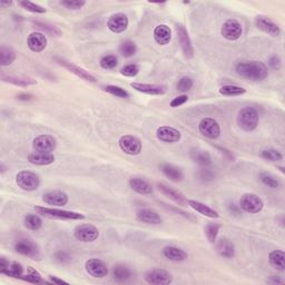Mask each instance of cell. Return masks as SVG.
I'll return each instance as SVG.
<instances>
[{
    "label": "cell",
    "instance_id": "6da1fadb",
    "mask_svg": "<svg viewBox=\"0 0 285 285\" xmlns=\"http://www.w3.org/2000/svg\"><path fill=\"white\" fill-rule=\"evenodd\" d=\"M238 76L252 81H263L268 76V68L263 61H241L235 66Z\"/></svg>",
    "mask_w": 285,
    "mask_h": 285
},
{
    "label": "cell",
    "instance_id": "7a4b0ae2",
    "mask_svg": "<svg viewBox=\"0 0 285 285\" xmlns=\"http://www.w3.org/2000/svg\"><path fill=\"white\" fill-rule=\"evenodd\" d=\"M237 125L242 130L251 133L254 131L259 126V116L258 110L254 107H244L238 111L236 118Z\"/></svg>",
    "mask_w": 285,
    "mask_h": 285
},
{
    "label": "cell",
    "instance_id": "3957f363",
    "mask_svg": "<svg viewBox=\"0 0 285 285\" xmlns=\"http://www.w3.org/2000/svg\"><path fill=\"white\" fill-rule=\"evenodd\" d=\"M35 210L40 215L49 218H59V220H69V221H82L85 220L84 214L72 212V210L45 207V206H35Z\"/></svg>",
    "mask_w": 285,
    "mask_h": 285
},
{
    "label": "cell",
    "instance_id": "277c9868",
    "mask_svg": "<svg viewBox=\"0 0 285 285\" xmlns=\"http://www.w3.org/2000/svg\"><path fill=\"white\" fill-rule=\"evenodd\" d=\"M16 183L23 191L32 192L38 189L40 185V179L34 172L22 171L16 175Z\"/></svg>",
    "mask_w": 285,
    "mask_h": 285
},
{
    "label": "cell",
    "instance_id": "5b68a950",
    "mask_svg": "<svg viewBox=\"0 0 285 285\" xmlns=\"http://www.w3.org/2000/svg\"><path fill=\"white\" fill-rule=\"evenodd\" d=\"M239 208L246 213H259L264 207V202L261 197L254 193H246L239 200Z\"/></svg>",
    "mask_w": 285,
    "mask_h": 285
},
{
    "label": "cell",
    "instance_id": "8992f818",
    "mask_svg": "<svg viewBox=\"0 0 285 285\" xmlns=\"http://www.w3.org/2000/svg\"><path fill=\"white\" fill-rule=\"evenodd\" d=\"M198 130L208 139H216L221 136V126L216 119L212 117H205L198 124Z\"/></svg>",
    "mask_w": 285,
    "mask_h": 285
},
{
    "label": "cell",
    "instance_id": "52a82bcc",
    "mask_svg": "<svg viewBox=\"0 0 285 285\" xmlns=\"http://www.w3.org/2000/svg\"><path fill=\"white\" fill-rule=\"evenodd\" d=\"M221 34L226 40L236 41L243 35L242 24L236 19H227L221 28Z\"/></svg>",
    "mask_w": 285,
    "mask_h": 285
},
{
    "label": "cell",
    "instance_id": "ba28073f",
    "mask_svg": "<svg viewBox=\"0 0 285 285\" xmlns=\"http://www.w3.org/2000/svg\"><path fill=\"white\" fill-rule=\"evenodd\" d=\"M119 148L127 155L136 156L139 155L142 152V142L140 139L133 135H124L119 138L118 142Z\"/></svg>",
    "mask_w": 285,
    "mask_h": 285
},
{
    "label": "cell",
    "instance_id": "9c48e42d",
    "mask_svg": "<svg viewBox=\"0 0 285 285\" xmlns=\"http://www.w3.org/2000/svg\"><path fill=\"white\" fill-rule=\"evenodd\" d=\"M74 236L76 239L84 243H92L99 236V231L93 224H81L74 230Z\"/></svg>",
    "mask_w": 285,
    "mask_h": 285
},
{
    "label": "cell",
    "instance_id": "30bf717a",
    "mask_svg": "<svg viewBox=\"0 0 285 285\" xmlns=\"http://www.w3.org/2000/svg\"><path fill=\"white\" fill-rule=\"evenodd\" d=\"M15 250L17 253L30 258L31 259H35V261H39L40 259L39 247L31 239H20V241L16 243Z\"/></svg>",
    "mask_w": 285,
    "mask_h": 285
},
{
    "label": "cell",
    "instance_id": "8fae6325",
    "mask_svg": "<svg viewBox=\"0 0 285 285\" xmlns=\"http://www.w3.org/2000/svg\"><path fill=\"white\" fill-rule=\"evenodd\" d=\"M146 282L152 285H167L173 282V276L163 268H153L147 271L144 276Z\"/></svg>",
    "mask_w": 285,
    "mask_h": 285
},
{
    "label": "cell",
    "instance_id": "7c38bea8",
    "mask_svg": "<svg viewBox=\"0 0 285 285\" xmlns=\"http://www.w3.org/2000/svg\"><path fill=\"white\" fill-rule=\"evenodd\" d=\"M85 270L95 279H103L108 274L106 263L99 259H89L85 262Z\"/></svg>",
    "mask_w": 285,
    "mask_h": 285
},
{
    "label": "cell",
    "instance_id": "4fadbf2b",
    "mask_svg": "<svg viewBox=\"0 0 285 285\" xmlns=\"http://www.w3.org/2000/svg\"><path fill=\"white\" fill-rule=\"evenodd\" d=\"M57 147V140L51 135H39L32 140V148L35 152L52 153Z\"/></svg>",
    "mask_w": 285,
    "mask_h": 285
},
{
    "label": "cell",
    "instance_id": "5bb4252c",
    "mask_svg": "<svg viewBox=\"0 0 285 285\" xmlns=\"http://www.w3.org/2000/svg\"><path fill=\"white\" fill-rule=\"evenodd\" d=\"M128 25H130V20L123 12H117V14L110 16L108 22H107V27L114 34H122L127 29Z\"/></svg>",
    "mask_w": 285,
    "mask_h": 285
},
{
    "label": "cell",
    "instance_id": "9a60e30c",
    "mask_svg": "<svg viewBox=\"0 0 285 285\" xmlns=\"http://www.w3.org/2000/svg\"><path fill=\"white\" fill-rule=\"evenodd\" d=\"M254 23L255 26L259 30H262L267 35L272 37H279L281 35V28L279 27V25H276L270 18L265 17V16H258V17H255Z\"/></svg>",
    "mask_w": 285,
    "mask_h": 285
},
{
    "label": "cell",
    "instance_id": "2e32d148",
    "mask_svg": "<svg viewBox=\"0 0 285 285\" xmlns=\"http://www.w3.org/2000/svg\"><path fill=\"white\" fill-rule=\"evenodd\" d=\"M130 87L134 88L136 92L143 93L146 95H152V96H159L164 95L167 92V87L165 85L157 84H143V82H131Z\"/></svg>",
    "mask_w": 285,
    "mask_h": 285
},
{
    "label": "cell",
    "instance_id": "e0dca14e",
    "mask_svg": "<svg viewBox=\"0 0 285 285\" xmlns=\"http://www.w3.org/2000/svg\"><path fill=\"white\" fill-rule=\"evenodd\" d=\"M156 137L163 143H177L181 138V134L179 130L171 126H160L156 131Z\"/></svg>",
    "mask_w": 285,
    "mask_h": 285
},
{
    "label": "cell",
    "instance_id": "ac0fdd59",
    "mask_svg": "<svg viewBox=\"0 0 285 285\" xmlns=\"http://www.w3.org/2000/svg\"><path fill=\"white\" fill-rule=\"evenodd\" d=\"M177 35H179L180 44L184 56L186 57L187 59H192L194 57V48L186 28L181 26V25H179V26H177Z\"/></svg>",
    "mask_w": 285,
    "mask_h": 285
},
{
    "label": "cell",
    "instance_id": "d6986e66",
    "mask_svg": "<svg viewBox=\"0 0 285 285\" xmlns=\"http://www.w3.org/2000/svg\"><path fill=\"white\" fill-rule=\"evenodd\" d=\"M43 202L44 203H46L47 205L58 206V207H61V206H65L68 204L69 197L67 194L61 191H51L44 194Z\"/></svg>",
    "mask_w": 285,
    "mask_h": 285
},
{
    "label": "cell",
    "instance_id": "ffe728a7",
    "mask_svg": "<svg viewBox=\"0 0 285 285\" xmlns=\"http://www.w3.org/2000/svg\"><path fill=\"white\" fill-rule=\"evenodd\" d=\"M47 37L41 32H31L27 38V46L34 52H44L47 47Z\"/></svg>",
    "mask_w": 285,
    "mask_h": 285
},
{
    "label": "cell",
    "instance_id": "44dd1931",
    "mask_svg": "<svg viewBox=\"0 0 285 285\" xmlns=\"http://www.w3.org/2000/svg\"><path fill=\"white\" fill-rule=\"evenodd\" d=\"M136 218H137L139 222L151 225H158L163 222V218L159 215V213L152 208L139 209L138 212L136 213Z\"/></svg>",
    "mask_w": 285,
    "mask_h": 285
},
{
    "label": "cell",
    "instance_id": "7402d4cb",
    "mask_svg": "<svg viewBox=\"0 0 285 285\" xmlns=\"http://www.w3.org/2000/svg\"><path fill=\"white\" fill-rule=\"evenodd\" d=\"M157 186H158V189L160 191V193L164 194L165 196H167L169 200L175 202L176 204H179L181 206L187 205V200L185 198L184 194H181L180 191H177V189L168 186V185L163 184V183H158Z\"/></svg>",
    "mask_w": 285,
    "mask_h": 285
},
{
    "label": "cell",
    "instance_id": "603a6c76",
    "mask_svg": "<svg viewBox=\"0 0 285 285\" xmlns=\"http://www.w3.org/2000/svg\"><path fill=\"white\" fill-rule=\"evenodd\" d=\"M28 162L30 164L37 165V166H47L55 162V156L52 153H41V152H32L28 155Z\"/></svg>",
    "mask_w": 285,
    "mask_h": 285
},
{
    "label": "cell",
    "instance_id": "cb8c5ba5",
    "mask_svg": "<svg viewBox=\"0 0 285 285\" xmlns=\"http://www.w3.org/2000/svg\"><path fill=\"white\" fill-rule=\"evenodd\" d=\"M153 36H154L156 43L160 45V46H165V45L169 44V41L172 40V29L165 24L158 25V26L155 27Z\"/></svg>",
    "mask_w": 285,
    "mask_h": 285
},
{
    "label": "cell",
    "instance_id": "d4e9b609",
    "mask_svg": "<svg viewBox=\"0 0 285 285\" xmlns=\"http://www.w3.org/2000/svg\"><path fill=\"white\" fill-rule=\"evenodd\" d=\"M187 205L189 207H192L195 212L200 213L201 215L206 216L208 218H218L220 217V214H218L215 209H213L212 207H209L208 205H206L202 202H198L195 200H187Z\"/></svg>",
    "mask_w": 285,
    "mask_h": 285
},
{
    "label": "cell",
    "instance_id": "484cf974",
    "mask_svg": "<svg viewBox=\"0 0 285 285\" xmlns=\"http://www.w3.org/2000/svg\"><path fill=\"white\" fill-rule=\"evenodd\" d=\"M58 64L61 66H64L66 69L69 70L70 73L74 74V75H76L77 77L81 78V79L89 81V82L96 81V78H95L93 75H90L88 72H86L85 69L78 67V66H76V65H73L72 63H68V61L63 60V59H58Z\"/></svg>",
    "mask_w": 285,
    "mask_h": 285
},
{
    "label": "cell",
    "instance_id": "4316f807",
    "mask_svg": "<svg viewBox=\"0 0 285 285\" xmlns=\"http://www.w3.org/2000/svg\"><path fill=\"white\" fill-rule=\"evenodd\" d=\"M163 255L172 262H184L186 261L188 255L184 250L177 246H166L163 250Z\"/></svg>",
    "mask_w": 285,
    "mask_h": 285
},
{
    "label": "cell",
    "instance_id": "83f0119b",
    "mask_svg": "<svg viewBox=\"0 0 285 285\" xmlns=\"http://www.w3.org/2000/svg\"><path fill=\"white\" fill-rule=\"evenodd\" d=\"M159 168L160 172H162L169 181H175V183L184 181V173L181 172V169L180 167H176L172 164H163L160 165Z\"/></svg>",
    "mask_w": 285,
    "mask_h": 285
},
{
    "label": "cell",
    "instance_id": "f1b7e54d",
    "mask_svg": "<svg viewBox=\"0 0 285 285\" xmlns=\"http://www.w3.org/2000/svg\"><path fill=\"white\" fill-rule=\"evenodd\" d=\"M130 187L134 192L142 194V195H150L153 193V186L147 181L140 177H131L130 180Z\"/></svg>",
    "mask_w": 285,
    "mask_h": 285
},
{
    "label": "cell",
    "instance_id": "f546056e",
    "mask_svg": "<svg viewBox=\"0 0 285 285\" xmlns=\"http://www.w3.org/2000/svg\"><path fill=\"white\" fill-rule=\"evenodd\" d=\"M270 265L280 272L285 271V253L282 250H274L268 254Z\"/></svg>",
    "mask_w": 285,
    "mask_h": 285
},
{
    "label": "cell",
    "instance_id": "4dcf8cb0",
    "mask_svg": "<svg viewBox=\"0 0 285 285\" xmlns=\"http://www.w3.org/2000/svg\"><path fill=\"white\" fill-rule=\"evenodd\" d=\"M217 253L220 254L222 258L225 259H233L235 256V246L230 239L221 238L216 245Z\"/></svg>",
    "mask_w": 285,
    "mask_h": 285
},
{
    "label": "cell",
    "instance_id": "1f68e13d",
    "mask_svg": "<svg viewBox=\"0 0 285 285\" xmlns=\"http://www.w3.org/2000/svg\"><path fill=\"white\" fill-rule=\"evenodd\" d=\"M191 157L196 164L202 167H208L212 165V157H210L209 153L207 151L195 150L191 153Z\"/></svg>",
    "mask_w": 285,
    "mask_h": 285
},
{
    "label": "cell",
    "instance_id": "d6a6232c",
    "mask_svg": "<svg viewBox=\"0 0 285 285\" xmlns=\"http://www.w3.org/2000/svg\"><path fill=\"white\" fill-rule=\"evenodd\" d=\"M113 278L116 282L119 283L126 282V281L131 278V271L130 270V267H127L126 265L117 264V265H115L113 268Z\"/></svg>",
    "mask_w": 285,
    "mask_h": 285
},
{
    "label": "cell",
    "instance_id": "836d02e7",
    "mask_svg": "<svg viewBox=\"0 0 285 285\" xmlns=\"http://www.w3.org/2000/svg\"><path fill=\"white\" fill-rule=\"evenodd\" d=\"M16 60V52L10 47L1 46L0 48V65L2 67L11 65Z\"/></svg>",
    "mask_w": 285,
    "mask_h": 285
},
{
    "label": "cell",
    "instance_id": "e575fe53",
    "mask_svg": "<svg viewBox=\"0 0 285 285\" xmlns=\"http://www.w3.org/2000/svg\"><path fill=\"white\" fill-rule=\"evenodd\" d=\"M218 93L223 96H227V97H234V96H241V95H244L246 93V89L243 87H239V86L236 85H225L222 86L218 90Z\"/></svg>",
    "mask_w": 285,
    "mask_h": 285
},
{
    "label": "cell",
    "instance_id": "d590c367",
    "mask_svg": "<svg viewBox=\"0 0 285 285\" xmlns=\"http://www.w3.org/2000/svg\"><path fill=\"white\" fill-rule=\"evenodd\" d=\"M0 273L5 274L7 276H10V278L15 279H20L22 275H24V267L20 263L18 262H12L9 264V266L5 270L0 271Z\"/></svg>",
    "mask_w": 285,
    "mask_h": 285
},
{
    "label": "cell",
    "instance_id": "8d00e7d4",
    "mask_svg": "<svg viewBox=\"0 0 285 285\" xmlns=\"http://www.w3.org/2000/svg\"><path fill=\"white\" fill-rule=\"evenodd\" d=\"M1 80L5 82H9L15 86H19V87H28V86L37 85V81L34 79H28V78H18L12 76H1Z\"/></svg>",
    "mask_w": 285,
    "mask_h": 285
},
{
    "label": "cell",
    "instance_id": "74e56055",
    "mask_svg": "<svg viewBox=\"0 0 285 285\" xmlns=\"http://www.w3.org/2000/svg\"><path fill=\"white\" fill-rule=\"evenodd\" d=\"M119 52H121L123 57H125V58H130V57H133L135 53L137 52V45L131 40H125L121 44Z\"/></svg>",
    "mask_w": 285,
    "mask_h": 285
},
{
    "label": "cell",
    "instance_id": "f35d334b",
    "mask_svg": "<svg viewBox=\"0 0 285 285\" xmlns=\"http://www.w3.org/2000/svg\"><path fill=\"white\" fill-rule=\"evenodd\" d=\"M25 226L30 231H39L41 229V226H43V221H41V218L38 215H36V214H28V215L25 217Z\"/></svg>",
    "mask_w": 285,
    "mask_h": 285
},
{
    "label": "cell",
    "instance_id": "ab89813d",
    "mask_svg": "<svg viewBox=\"0 0 285 285\" xmlns=\"http://www.w3.org/2000/svg\"><path fill=\"white\" fill-rule=\"evenodd\" d=\"M221 230V225L218 223H208L207 225L205 226V235L207 237L209 243H215L218 232Z\"/></svg>",
    "mask_w": 285,
    "mask_h": 285
},
{
    "label": "cell",
    "instance_id": "60d3db41",
    "mask_svg": "<svg viewBox=\"0 0 285 285\" xmlns=\"http://www.w3.org/2000/svg\"><path fill=\"white\" fill-rule=\"evenodd\" d=\"M18 5L26 9L27 11H30L32 14H46V8H44L43 6L37 5V3L32 1H28V0H23V1H19Z\"/></svg>",
    "mask_w": 285,
    "mask_h": 285
},
{
    "label": "cell",
    "instance_id": "b9f144b4",
    "mask_svg": "<svg viewBox=\"0 0 285 285\" xmlns=\"http://www.w3.org/2000/svg\"><path fill=\"white\" fill-rule=\"evenodd\" d=\"M259 180H261V181L264 185H265V186L270 187V188L276 189V188L280 187L279 180L276 179L275 176L270 174V173H266V172L261 173V174H259Z\"/></svg>",
    "mask_w": 285,
    "mask_h": 285
},
{
    "label": "cell",
    "instance_id": "7bdbcfd3",
    "mask_svg": "<svg viewBox=\"0 0 285 285\" xmlns=\"http://www.w3.org/2000/svg\"><path fill=\"white\" fill-rule=\"evenodd\" d=\"M104 92L108 93L110 95H113V96H116L119 98H124V99H127L130 97V93L127 92L126 89H124L122 87H119V86H115V85H108V86H105L104 88Z\"/></svg>",
    "mask_w": 285,
    "mask_h": 285
},
{
    "label": "cell",
    "instance_id": "ee69618b",
    "mask_svg": "<svg viewBox=\"0 0 285 285\" xmlns=\"http://www.w3.org/2000/svg\"><path fill=\"white\" fill-rule=\"evenodd\" d=\"M262 157L266 160H270V162H280V160L283 159L282 153L279 152L278 150H273V148H270V150H264L261 153Z\"/></svg>",
    "mask_w": 285,
    "mask_h": 285
},
{
    "label": "cell",
    "instance_id": "f6af8a7d",
    "mask_svg": "<svg viewBox=\"0 0 285 285\" xmlns=\"http://www.w3.org/2000/svg\"><path fill=\"white\" fill-rule=\"evenodd\" d=\"M99 65L104 69H114L118 65V59L114 55H106L99 61Z\"/></svg>",
    "mask_w": 285,
    "mask_h": 285
},
{
    "label": "cell",
    "instance_id": "bcb514c9",
    "mask_svg": "<svg viewBox=\"0 0 285 285\" xmlns=\"http://www.w3.org/2000/svg\"><path fill=\"white\" fill-rule=\"evenodd\" d=\"M193 85H194V80L192 79V78L185 76V77H181L179 80V82H177L176 88L181 93H186L193 88Z\"/></svg>",
    "mask_w": 285,
    "mask_h": 285
},
{
    "label": "cell",
    "instance_id": "7dc6e473",
    "mask_svg": "<svg viewBox=\"0 0 285 285\" xmlns=\"http://www.w3.org/2000/svg\"><path fill=\"white\" fill-rule=\"evenodd\" d=\"M28 272H29V273L22 275L20 280H24V281H26V282L34 283V284L43 283V279H41V276L39 275L38 272H36L35 270H32V268H30V267L28 268Z\"/></svg>",
    "mask_w": 285,
    "mask_h": 285
},
{
    "label": "cell",
    "instance_id": "c3c4849f",
    "mask_svg": "<svg viewBox=\"0 0 285 285\" xmlns=\"http://www.w3.org/2000/svg\"><path fill=\"white\" fill-rule=\"evenodd\" d=\"M60 5L69 10H79L86 5L85 0H63Z\"/></svg>",
    "mask_w": 285,
    "mask_h": 285
},
{
    "label": "cell",
    "instance_id": "681fc988",
    "mask_svg": "<svg viewBox=\"0 0 285 285\" xmlns=\"http://www.w3.org/2000/svg\"><path fill=\"white\" fill-rule=\"evenodd\" d=\"M122 75L126 77H135L138 75L139 73V66L136 64H128L121 69Z\"/></svg>",
    "mask_w": 285,
    "mask_h": 285
},
{
    "label": "cell",
    "instance_id": "f907efd6",
    "mask_svg": "<svg viewBox=\"0 0 285 285\" xmlns=\"http://www.w3.org/2000/svg\"><path fill=\"white\" fill-rule=\"evenodd\" d=\"M197 175H198V179H200L202 181H210L215 179V174H214V172L207 167L201 168Z\"/></svg>",
    "mask_w": 285,
    "mask_h": 285
},
{
    "label": "cell",
    "instance_id": "816d5d0a",
    "mask_svg": "<svg viewBox=\"0 0 285 285\" xmlns=\"http://www.w3.org/2000/svg\"><path fill=\"white\" fill-rule=\"evenodd\" d=\"M36 26H38L40 29L43 30H46L48 31L49 34H52L53 36H60L61 35V31L58 29V28L55 27V26H52V25H48V24H43V23H35Z\"/></svg>",
    "mask_w": 285,
    "mask_h": 285
},
{
    "label": "cell",
    "instance_id": "f5cc1de1",
    "mask_svg": "<svg viewBox=\"0 0 285 285\" xmlns=\"http://www.w3.org/2000/svg\"><path fill=\"white\" fill-rule=\"evenodd\" d=\"M55 261L59 264H68L72 262V256H70L67 252L58 251L55 254Z\"/></svg>",
    "mask_w": 285,
    "mask_h": 285
},
{
    "label": "cell",
    "instance_id": "db71d44e",
    "mask_svg": "<svg viewBox=\"0 0 285 285\" xmlns=\"http://www.w3.org/2000/svg\"><path fill=\"white\" fill-rule=\"evenodd\" d=\"M187 101H188V96L187 95L183 94V95H180V96H177L173 99L169 105H171V107H173V108H176V107L183 106Z\"/></svg>",
    "mask_w": 285,
    "mask_h": 285
},
{
    "label": "cell",
    "instance_id": "11a10c76",
    "mask_svg": "<svg viewBox=\"0 0 285 285\" xmlns=\"http://www.w3.org/2000/svg\"><path fill=\"white\" fill-rule=\"evenodd\" d=\"M268 66H270V67L272 69H274V70L280 69L281 68V59H280V57L276 56V55L272 56L271 58H270V60H268Z\"/></svg>",
    "mask_w": 285,
    "mask_h": 285
},
{
    "label": "cell",
    "instance_id": "9f6ffc18",
    "mask_svg": "<svg viewBox=\"0 0 285 285\" xmlns=\"http://www.w3.org/2000/svg\"><path fill=\"white\" fill-rule=\"evenodd\" d=\"M284 279H282V278H280V276H275V275H272V276H270V278H268L267 280H266V283H268V284H272V285H278V284H284Z\"/></svg>",
    "mask_w": 285,
    "mask_h": 285
},
{
    "label": "cell",
    "instance_id": "6f0895ef",
    "mask_svg": "<svg viewBox=\"0 0 285 285\" xmlns=\"http://www.w3.org/2000/svg\"><path fill=\"white\" fill-rule=\"evenodd\" d=\"M49 279H51L52 283H53V284H68V282H66V281H63V280L58 279V278H57V276L51 275V276H49Z\"/></svg>",
    "mask_w": 285,
    "mask_h": 285
},
{
    "label": "cell",
    "instance_id": "680465c9",
    "mask_svg": "<svg viewBox=\"0 0 285 285\" xmlns=\"http://www.w3.org/2000/svg\"><path fill=\"white\" fill-rule=\"evenodd\" d=\"M9 264H10V263L8 262L5 258H1V259H0V271L5 270V268H7L8 266H9Z\"/></svg>",
    "mask_w": 285,
    "mask_h": 285
},
{
    "label": "cell",
    "instance_id": "91938a15",
    "mask_svg": "<svg viewBox=\"0 0 285 285\" xmlns=\"http://www.w3.org/2000/svg\"><path fill=\"white\" fill-rule=\"evenodd\" d=\"M17 98L19 99V101H25V102H26V101H30V99L32 98V96H31V95H29V94H27V95L26 94H20V95H18Z\"/></svg>",
    "mask_w": 285,
    "mask_h": 285
},
{
    "label": "cell",
    "instance_id": "94428289",
    "mask_svg": "<svg viewBox=\"0 0 285 285\" xmlns=\"http://www.w3.org/2000/svg\"><path fill=\"white\" fill-rule=\"evenodd\" d=\"M11 5H12V1H5V0H1V1H0V7L1 8L9 7Z\"/></svg>",
    "mask_w": 285,
    "mask_h": 285
},
{
    "label": "cell",
    "instance_id": "6125c7cd",
    "mask_svg": "<svg viewBox=\"0 0 285 285\" xmlns=\"http://www.w3.org/2000/svg\"><path fill=\"white\" fill-rule=\"evenodd\" d=\"M0 168H1V174H3V173L6 172V166H5V165H3V163L0 164Z\"/></svg>",
    "mask_w": 285,
    "mask_h": 285
}]
</instances>
